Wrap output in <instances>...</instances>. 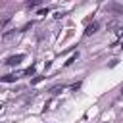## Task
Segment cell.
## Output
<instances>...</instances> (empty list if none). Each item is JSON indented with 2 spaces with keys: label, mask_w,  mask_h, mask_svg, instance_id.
<instances>
[{
  "label": "cell",
  "mask_w": 123,
  "mask_h": 123,
  "mask_svg": "<svg viewBox=\"0 0 123 123\" xmlns=\"http://www.w3.org/2000/svg\"><path fill=\"white\" fill-rule=\"evenodd\" d=\"M23 58H25L23 54H15V56H10V58H8L4 63H6V65H17V63H19Z\"/></svg>",
  "instance_id": "obj_1"
},
{
  "label": "cell",
  "mask_w": 123,
  "mask_h": 123,
  "mask_svg": "<svg viewBox=\"0 0 123 123\" xmlns=\"http://www.w3.org/2000/svg\"><path fill=\"white\" fill-rule=\"evenodd\" d=\"M19 75H21V73H10V75H4V77H0V79H2V83H13V81L19 79Z\"/></svg>",
  "instance_id": "obj_2"
},
{
  "label": "cell",
  "mask_w": 123,
  "mask_h": 123,
  "mask_svg": "<svg viewBox=\"0 0 123 123\" xmlns=\"http://www.w3.org/2000/svg\"><path fill=\"white\" fill-rule=\"evenodd\" d=\"M98 27H100L98 23H92V25H88V27H86V31H85V35H86V37H90V35H94V33L98 31Z\"/></svg>",
  "instance_id": "obj_3"
},
{
  "label": "cell",
  "mask_w": 123,
  "mask_h": 123,
  "mask_svg": "<svg viewBox=\"0 0 123 123\" xmlns=\"http://www.w3.org/2000/svg\"><path fill=\"white\" fill-rule=\"evenodd\" d=\"M35 71H37V67H35V65H31V67H27L21 75H35Z\"/></svg>",
  "instance_id": "obj_4"
},
{
  "label": "cell",
  "mask_w": 123,
  "mask_h": 123,
  "mask_svg": "<svg viewBox=\"0 0 123 123\" xmlns=\"http://www.w3.org/2000/svg\"><path fill=\"white\" fill-rule=\"evenodd\" d=\"M42 0H27V8H37Z\"/></svg>",
  "instance_id": "obj_5"
},
{
  "label": "cell",
  "mask_w": 123,
  "mask_h": 123,
  "mask_svg": "<svg viewBox=\"0 0 123 123\" xmlns=\"http://www.w3.org/2000/svg\"><path fill=\"white\" fill-rule=\"evenodd\" d=\"M77 56H79V54H73V56H71V58H69V60L65 62V65H71V63H73V62L77 60Z\"/></svg>",
  "instance_id": "obj_6"
},
{
  "label": "cell",
  "mask_w": 123,
  "mask_h": 123,
  "mask_svg": "<svg viewBox=\"0 0 123 123\" xmlns=\"http://www.w3.org/2000/svg\"><path fill=\"white\" fill-rule=\"evenodd\" d=\"M42 79H44V77H42V75H37V77H35V79H33V81H31V83H33V85H37V83H40V81H42Z\"/></svg>",
  "instance_id": "obj_7"
},
{
  "label": "cell",
  "mask_w": 123,
  "mask_h": 123,
  "mask_svg": "<svg viewBox=\"0 0 123 123\" xmlns=\"http://www.w3.org/2000/svg\"><path fill=\"white\" fill-rule=\"evenodd\" d=\"M37 13H38V15H46V13H48V8H40Z\"/></svg>",
  "instance_id": "obj_8"
},
{
  "label": "cell",
  "mask_w": 123,
  "mask_h": 123,
  "mask_svg": "<svg viewBox=\"0 0 123 123\" xmlns=\"http://www.w3.org/2000/svg\"><path fill=\"white\" fill-rule=\"evenodd\" d=\"M60 90H63V86H54V88H52V90H50V92H52V94H58V92H60Z\"/></svg>",
  "instance_id": "obj_9"
},
{
  "label": "cell",
  "mask_w": 123,
  "mask_h": 123,
  "mask_svg": "<svg viewBox=\"0 0 123 123\" xmlns=\"http://www.w3.org/2000/svg\"><path fill=\"white\" fill-rule=\"evenodd\" d=\"M79 86H81V83H75V85H71V90H77Z\"/></svg>",
  "instance_id": "obj_10"
},
{
  "label": "cell",
  "mask_w": 123,
  "mask_h": 123,
  "mask_svg": "<svg viewBox=\"0 0 123 123\" xmlns=\"http://www.w3.org/2000/svg\"><path fill=\"white\" fill-rule=\"evenodd\" d=\"M121 94H123V86H121Z\"/></svg>",
  "instance_id": "obj_11"
},
{
  "label": "cell",
  "mask_w": 123,
  "mask_h": 123,
  "mask_svg": "<svg viewBox=\"0 0 123 123\" xmlns=\"http://www.w3.org/2000/svg\"><path fill=\"white\" fill-rule=\"evenodd\" d=\"M121 48H123V42H121Z\"/></svg>",
  "instance_id": "obj_12"
}]
</instances>
